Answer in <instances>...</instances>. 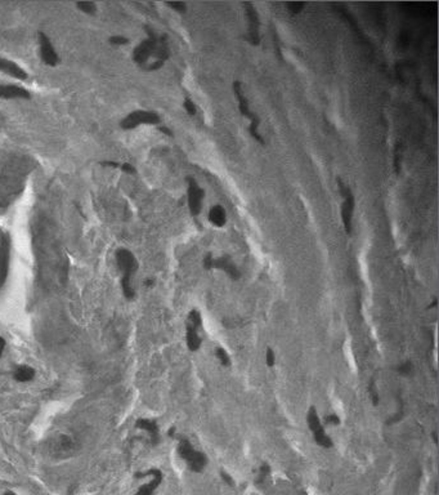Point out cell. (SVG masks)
Listing matches in <instances>:
<instances>
[{"instance_id":"1","label":"cell","mask_w":439,"mask_h":495,"mask_svg":"<svg viewBox=\"0 0 439 495\" xmlns=\"http://www.w3.org/2000/svg\"><path fill=\"white\" fill-rule=\"evenodd\" d=\"M169 58V47L166 36H157L152 30L149 31V38L135 47L133 60L143 69L154 71L160 69Z\"/></svg>"},{"instance_id":"2","label":"cell","mask_w":439,"mask_h":495,"mask_svg":"<svg viewBox=\"0 0 439 495\" xmlns=\"http://www.w3.org/2000/svg\"><path fill=\"white\" fill-rule=\"evenodd\" d=\"M116 263L119 270L123 273L121 278V288H123L124 297L127 299H134L135 290L132 286V278L138 270V261L134 254L128 249H119L116 252Z\"/></svg>"},{"instance_id":"3","label":"cell","mask_w":439,"mask_h":495,"mask_svg":"<svg viewBox=\"0 0 439 495\" xmlns=\"http://www.w3.org/2000/svg\"><path fill=\"white\" fill-rule=\"evenodd\" d=\"M233 92H235V96H236V98H237V102H239V108H240V111H241L242 116H245V118H247L250 120V127H249L250 134L253 135V137L255 138L258 142H260L261 145H264L263 137H261V134L259 133V125H260V120H259V118L256 116V114H254L253 111L250 110L249 101H247L246 96H245L241 82L235 81Z\"/></svg>"},{"instance_id":"4","label":"cell","mask_w":439,"mask_h":495,"mask_svg":"<svg viewBox=\"0 0 439 495\" xmlns=\"http://www.w3.org/2000/svg\"><path fill=\"white\" fill-rule=\"evenodd\" d=\"M178 453L182 459L187 463V465L193 472H201L206 467L208 458H206L205 454L196 450L187 438H182L181 440L178 445Z\"/></svg>"},{"instance_id":"5","label":"cell","mask_w":439,"mask_h":495,"mask_svg":"<svg viewBox=\"0 0 439 495\" xmlns=\"http://www.w3.org/2000/svg\"><path fill=\"white\" fill-rule=\"evenodd\" d=\"M160 123V116L154 111H144V110H137L130 113L127 118H124L121 120L120 125L123 129L130 130L137 128L140 124H150V125H155V124Z\"/></svg>"},{"instance_id":"6","label":"cell","mask_w":439,"mask_h":495,"mask_svg":"<svg viewBox=\"0 0 439 495\" xmlns=\"http://www.w3.org/2000/svg\"><path fill=\"white\" fill-rule=\"evenodd\" d=\"M339 188H340V194L343 195V204H341V219H343L344 227L348 234L352 232V221H353V212H354V196L350 188L344 184L343 182L339 179Z\"/></svg>"},{"instance_id":"7","label":"cell","mask_w":439,"mask_h":495,"mask_svg":"<svg viewBox=\"0 0 439 495\" xmlns=\"http://www.w3.org/2000/svg\"><path fill=\"white\" fill-rule=\"evenodd\" d=\"M307 422L317 445L322 446V448H331L332 440L326 435L324 426H322L321 421H319L318 414H317V410L314 407H310L309 411H308Z\"/></svg>"},{"instance_id":"8","label":"cell","mask_w":439,"mask_h":495,"mask_svg":"<svg viewBox=\"0 0 439 495\" xmlns=\"http://www.w3.org/2000/svg\"><path fill=\"white\" fill-rule=\"evenodd\" d=\"M205 193L197 184L195 179H188V206H190L191 214L197 215L202 209V201Z\"/></svg>"},{"instance_id":"9","label":"cell","mask_w":439,"mask_h":495,"mask_svg":"<svg viewBox=\"0 0 439 495\" xmlns=\"http://www.w3.org/2000/svg\"><path fill=\"white\" fill-rule=\"evenodd\" d=\"M150 476L151 477V481L147 482V484H143L142 486L138 489V491L135 492V495H152L155 492V490L160 486V484L162 482V472L160 470H156V468H152V470H149L147 472L144 473H135V477L137 479H142V477Z\"/></svg>"},{"instance_id":"10","label":"cell","mask_w":439,"mask_h":495,"mask_svg":"<svg viewBox=\"0 0 439 495\" xmlns=\"http://www.w3.org/2000/svg\"><path fill=\"white\" fill-rule=\"evenodd\" d=\"M38 38L39 44H40V57L43 60V62L45 65H48V66H55L60 62V58H58L49 38L43 31H39Z\"/></svg>"},{"instance_id":"11","label":"cell","mask_w":439,"mask_h":495,"mask_svg":"<svg viewBox=\"0 0 439 495\" xmlns=\"http://www.w3.org/2000/svg\"><path fill=\"white\" fill-rule=\"evenodd\" d=\"M210 268H218V270H222L227 273L229 278H232L233 280H237L240 278V271L237 268L236 264L233 263L232 258L229 256H222L218 257V258H214L212 257V264H210Z\"/></svg>"},{"instance_id":"12","label":"cell","mask_w":439,"mask_h":495,"mask_svg":"<svg viewBox=\"0 0 439 495\" xmlns=\"http://www.w3.org/2000/svg\"><path fill=\"white\" fill-rule=\"evenodd\" d=\"M246 17L249 19V39L251 44L258 45L260 38H259V17L256 13V9L251 3H246Z\"/></svg>"},{"instance_id":"13","label":"cell","mask_w":439,"mask_h":495,"mask_svg":"<svg viewBox=\"0 0 439 495\" xmlns=\"http://www.w3.org/2000/svg\"><path fill=\"white\" fill-rule=\"evenodd\" d=\"M0 71L6 72L7 75L12 77H16L18 80H26L27 79V72L16 65L12 61L6 60V58H0Z\"/></svg>"},{"instance_id":"14","label":"cell","mask_w":439,"mask_h":495,"mask_svg":"<svg viewBox=\"0 0 439 495\" xmlns=\"http://www.w3.org/2000/svg\"><path fill=\"white\" fill-rule=\"evenodd\" d=\"M135 427L142 429V431L147 432V433L150 435V438H151V443L154 444V445L159 444V440H160L159 426H157L156 422L152 421V419L142 418V419H138V421L135 422Z\"/></svg>"},{"instance_id":"15","label":"cell","mask_w":439,"mask_h":495,"mask_svg":"<svg viewBox=\"0 0 439 495\" xmlns=\"http://www.w3.org/2000/svg\"><path fill=\"white\" fill-rule=\"evenodd\" d=\"M31 94L28 91L21 88L17 86H0V98L6 99H14V98H23L28 99Z\"/></svg>"},{"instance_id":"16","label":"cell","mask_w":439,"mask_h":495,"mask_svg":"<svg viewBox=\"0 0 439 495\" xmlns=\"http://www.w3.org/2000/svg\"><path fill=\"white\" fill-rule=\"evenodd\" d=\"M13 378L19 383H27L35 378V369L28 365H18L14 369Z\"/></svg>"},{"instance_id":"17","label":"cell","mask_w":439,"mask_h":495,"mask_svg":"<svg viewBox=\"0 0 439 495\" xmlns=\"http://www.w3.org/2000/svg\"><path fill=\"white\" fill-rule=\"evenodd\" d=\"M209 221L215 227H223L227 222V215H225V210L223 206L214 205L209 212Z\"/></svg>"},{"instance_id":"18","label":"cell","mask_w":439,"mask_h":495,"mask_svg":"<svg viewBox=\"0 0 439 495\" xmlns=\"http://www.w3.org/2000/svg\"><path fill=\"white\" fill-rule=\"evenodd\" d=\"M186 339H187V346H188V348H190L191 351H197V349L201 347V337L198 336V329L190 324H187Z\"/></svg>"},{"instance_id":"19","label":"cell","mask_w":439,"mask_h":495,"mask_svg":"<svg viewBox=\"0 0 439 495\" xmlns=\"http://www.w3.org/2000/svg\"><path fill=\"white\" fill-rule=\"evenodd\" d=\"M187 324L192 325V326L197 327V329L202 327V320H201V315L197 310H192L188 314V321H187Z\"/></svg>"},{"instance_id":"20","label":"cell","mask_w":439,"mask_h":495,"mask_svg":"<svg viewBox=\"0 0 439 495\" xmlns=\"http://www.w3.org/2000/svg\"><path fill=\"white\" fill-rule=\"evenodd\" d=\"M76 7L84 13L94 14L97 12V6L93 2H79V3H76Z\"/></svg>"},{"instance_id":"21","label":"cell","mask_w":439,"mask_h":495,"mask_svg":"<svg viewBox=\"0 0 439 495\" xmlns=\"http://www.w3.org/2000/svg\"><path fill=\"white\" fill-rule=\"evenodd\" d=\"M215 355H217L218 360L220 361V364H222V365H224V366L231 365V358H229V355H228L227 351H225L224 348H217V351H215Z\"/></svg>"},{"instance_id":"22","label":"cell","mask_w":439,"mask_h":495,"mask_svg":"<svg viewBox=\"0 0 439 495\" xmlns=\"http://www.w3.org/2000/svg\"><path fill=\"white\" fill-rule=\"evenodd\" d=\"M266 364L269 366V368H272V366L276 364V355L275 352H273V349L268 348L266 351Z\"/></svg>"},{"instance_id":"23","label":"cell","mask_w":439,"mask_h":495,"mask_svg":"<svg viewBox=\"0 0 439 495\" xmlns=\"http://www.w3.org/2000/svg\"><path fill=\"white\" fill-rule=\"evenodd\" d=\"M108 41H110L112 45H124L129 43L128 38H124V36H111V38L108 39Z\"/></svg>"},{"instance_id":"24","label":"cell","mask_w":439,"mask_h":495,"mask_svg":"<svg viewBox=\"0 0 439 495\" xmlns=\"http://www.w3.org/2000/svg\"><path fill=\"white\" fill-rule=\"evenodd\" d=\"M184 108H186V111L190 115H195L196 114V106H195V103H193V101H191L190 98H186L184 99Z\"/></svg>"},{"instance_id":"25","label":"cell","mask_w":439,"mask_h":495,"mask_svg":"<svg viewBox=\"0 0 439 495\" xmlns=\"http://www.w3.org/2000/svg\"><path fill=\"white\" fill-rule=\"evenodd\" d=\"M269 472H271V468H269L268 464H263L260 467V471H259V479L258 482H263L266 480V477L268 476Z\"/></svg>"},{"instance_id":"26","label":"cell","mask_w":439,"mask_h":495,"mask_svg":"<svg viewBox=\"0 0 439 495\" xmlns=\"http://www.w3.org/2000/svg\"><path fill=\"white\" fill-rule=\"evenodd\" d=\"M370 392H371L370 395H371V399H372V402L376 405L377 402H379V394H377V390H376L375 383H372V384H371Z\"/></svg>"},{"instance_id":"27","label":"cell","mask_w":439,"mask_h":495,"mask_svg":"<svg viewBox=\"0 0 439 495\" xmlns=\"http://www.w3.org/2000/svg\"><path fill=\"white\" fill-rule=\"evenodd\" d=\"M326 423L331 424V426H338L340 423V419H339L338 416L335 414H330V416L326 417Z\"/></svg>"},{"instance_id":"28","label":"cell","mask_w":439,"mask_h":495,"mask_svg":"<svg viewBox=\"0 0 439 495\" xmlns=\"http://www.w3.org/2000/svg\"><path fill=\"white\" fill-rule=\"evenodd\" d=\"M168 6L171 7L173 9H175L177 12H181V13L186 12V4L184 3H168Z\"/></svg>"},{"instance_id":"29","label":"cell","mask_w":439,"mask_h":495,"mask_svg":"<svg viewBox=\"0 0 439 495\" xmlns=\"http://www.w3.org/2000/svg\"><path fill=\"white\" fill-rule=\"evenodd\" d=\"M121 169H123V172H125V173H129V174L137 173V169H135L132 164H127V162L121 165Z\"/></svg>"},{"instance_id":"30","label":"cell","mask_w":439,"mask_h":495,"mask_svg":"<svg viewBox=\"0 0 439 495\" xmlns=\"http://www.w3.org/2000/svg\"><path fill=\"white\" fill-rule=\"evenodd\" d=\"M398 370H399V373H401V374H408L409 371H411V364H409L408 361H407V363H404V364H402V365L399 366Z\"/></svg>"},{"instance_id":"31","label":"cell","mask_w":439,"mask_h":495,"mask_svg":"<svg viewBox=\"0 0 439 495\" xmlns=\"http://www.w3.org/2000/svg\"><path fill=\"white\" fill-rule=\"evenodd\" d=\"M220 475H222L223 481H225L228 485H231V486H233L235 481H233V479H232V477H231V475H228V473L224 472V471H222V473H220Z\"/></svg>"},{"instance_id":"32","label":"cell","mask_w":439,"mask_h":495,"mask_svg":"<svg viewBox=\"0 0 439 495\" xmlns=\"http://www.w3.org/2000/svg\"><path fill=\"white\" fill-rule=\"evenodd\" d=\"M288 7H290V8H292V9H291V12H292V13H298V12H300V9L304 7V4H303V3H290V4H288Z\"/></svg>"},{"instance_id":"33","label":"cell","mask_w":439,"mask_h":495,"mask_svg":"<svg viewBox=\"0 0 439 495\" xmlns=\"http://www.w3.org/2000/svg\"><path fill=\"white\" fill-rule=\"evenodd\" d=\"M6 344H7L6 339H4L3 337H0V359H2V356H3L4 349H6Z\"/></svg>"},{"instance_id":"34","label":"cell","mask_w":439,"mask_h":495,"mask_svg":"<svg viewBox=\"0 0 439 495\" xmlns=\"http://www.w3.org/2000/svg\"><path fill=\"white\" fill-rule=\"evenodd\" d=\"M102 164L106 165V167H112V168H118V167H119L118 162H112V161H104V162H102Z\"/></svg>"},{"instance_id":"35","label":"cell","mask_w":439,"mask_h":495,"mask_svg":"<svg viewBox=\"0 0 439 495\" xmlns=\"http://www.w3.org/2000/svg\"><path fill=\"white\" fill-rule=\"evenodd\" d=\"M144 285L147 286V288H150V286L154 285V280H152V279H147V280L144 281Z\"/></svg>"},{"instance_id":"36","label":"cell","mask_w":439,"mask_h":495,"mask_svg":"<svg viewBox=\"0 0 439 495\" xmlns=\"http://www.w3.org/2000/svg\"><path fill=\"white\" fill-rule=\"evenodd\" d=\"M160 130H161V132H164V133H166V134H168V135H171V132L168 129V128L161 127V128H160Z\"/></svg>"},{"instance_id":"37","label":"cell","mask_w":439,"mask_h":495,"mask_svg":"<svg viewBox=\"0 0 439 495\" xmlns=\"http://www.w3.org/2000/svg\"><path fill=\"white\" fill-rule=\"evenodd\" d=\"M3 495H17V494H16V492H13V491H6Z\"/></svg>"}]
</instances>
